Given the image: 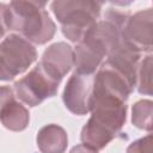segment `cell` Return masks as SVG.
Instances as JSON below:
<instances>
[{"mask_svg": "<svg viewBox=\"0 0 153 153\" xmlns=\"http://www.w3.org/2000/svg\"><path fill=\"white\" fill-rule=\"evenodd\" d=\"M127 153H152V134L131 142L127 148Z\"/></svg>", "mask_w": 153, "mask_h": 153, "instance_id": "cell-13", "label": "cell"}, {"mask_svg": "<svg viewBox=\"0 0 153 153\" xmlns=\"http://www.w3.org/2000/svg\"><path fill=\"white\" fill-rule=\"evenodd\" d=\"M69 153H98V151L88 147V146H85V145H76L74 146Z\"/></svg>", "mask_w": 153, "mask_h": 153, "instance_id": "cell-16", "label": "cell"}, {"mask_svg": "<svg viewBox=\"0 0 153 153\" xmlns=\"http://www.w3.org/2000/svg\"><path fill=\"white\" fill-rule=\"evenodd\" d=\"M90 112L91 117L82 127L80 139L82 145L100 151L123 128L127 118V105L115 97L92 91Z\"/></svg>", "mask_w": 153, "mask_h": 153, "instance_id": "cell-1", "label": "cell"}, {"mask_svg": "<svg viewBox=\"0 0 153 153\" xmlns=\"http://www.w3.org/2000/svg\"><path fill=\"white\" fill-rule=\"evenodd\" d=\"M60 82L53 79L38 63L13 85L16 96L29 106H37L57 93Z\"/></svg>", "mask_w": 153, "mask_h": 153, "instance_id": "cell-5", "label": "cell"}, {"mask_svg": "<svg viewBox=\"0 0 153 153\" xmlns=\"http://www.w3.org/2000/svg\"><path fill=\"white\" fill-rule=\"evenodd\" d=\"M45 5L44 1H11L6 10L7 30L17 31L31 44H45L56 31Z\"/></svg>", "mask_w": 153, "mask_h": 153, "instance_id": "cell-2", "label": "cell"}, {"mask_svg": "<svg viewBox=\"0 0 153 153\" xmlns=\"http://www.w3.org/2000/svg\"><path fill=\"white\" fill-rule=\"evenodd\" d=\"M50 8L61 24L63 36L71 42L79 43L98 22L102 2L88 0L53 1Z\"/></svg>", "mask_w": 153, "mask_h": 153, "instance_id": "cell-3", "label": "cell"}, {"mask_svg": "<svg viewBox=\"0 0 153 153\" xmlns=\"http://www.w3.org/2000/svg\"><path fill=\"white\" fill-rule=\"evenodd\" d=\"M152 114H153V102L149 99H141L136 102L131 108V123L136 128L151 133Z\"/></svg>", "mask_w": 153, "mask_h": 153, "instance_id": "cell-11", "label": "cell"}, {"mask_svg": "<svg viewBox=\"0 0 153 153\" xmlns=\"http://www.w3.org/2000/svg\"><path fill=\"white\" fill-rule=\"evenodd\" d=\"M13 98H14V92L10 86L7 85L0 86V110L7 102H10Z\"/></svg>", "mask_w": 153, "mask_h": 153, "instance_id": "cell-14", "label": "cell"}, {"mask_svg": "<svg viewBox=\"0 0 153 153\" xmlns=\"http://www.w3.org/2000/svg\"><path fill=\"white\" fill-rule=\"evenodd\" d=\"M136 85L139 93L152 96V55H147L137 66Z\"/></svg>", "mask_w": 153, "mask_h": 153, "instance_id": "cell-12", "label": "cell"}, {"mask_svg": "<svg viewBox=\"0 0 153 153\" xmlns=\"http://www.w3.org/2000/svg\"><path fill=\"white\" fill-rule=\"evenodd\" d=\"M93 80L94 74H80L75 72L68 79L62 99L66 108L72 114L81 116L90 112Z\"/></svg>", "mask_w": 153, "mask_h": 153, "instance_id": "cell-7", "label": "cell"}, {"mask_svg": "<svg viewBox=\"0 0 153 153\" xmlns=\"http://www.w3.org/2000/svg\"><path fill=\"white\" fill-rule=\"evenodd\" d=\"M1 124L12 131H22L26 129L30 122L29 110L16 100V98L7 102L0 110Z\"/></svg>", "mask_w": 153, "mask_h": 153, "instance_id": "cell-10", "label": "cell"}, {"mask_svg": "<svg viewBox=\"0 0 153 153\" xmlns=\"http://www.w3.org/2000/svg\"><path fill=\"white\" fill-rule=\"evenodd\" d=\"M37 59L36 48L18 33L0 42V80L10 81L24 73Z\"/></svg>", "mask_w": 153, "mask_h": 153, "instance_id": "cell-4", "label": "cell"}, {"mask_svg": "<svg viewBox=\"0 0 153 153\" xmlns=\"http://www.w3.org/2000/svg\"><path fill=\"white\" fill-rule=\"evenodd\" d=\"M152 8H147L128 16L122 26L124 43L136 53L152 50Z\"/></svg>", "mask_w": 153, "mask_h": 153, "instance_id": "cell-6", "label": "cell"}, {"mask_svg": "<svg viewBox=\"0 0 153 153\" xmlns=\"http://www.w3.org/2000/svg\"><path fill=\"white\" fill-rule=\"evenodd\" d=\"M38 63L53 79L61 82L74 66V50L66 42L53 43L44 50Z\"/></svg>", "mask_w": 153, "mask_h": 153, "instance_id": "cell-8", "label": "cell"}, {"mask_svg": "<svg viewBox=\"0 0 153 153\" xmlns=\"http://www.w3.org/2000/svg\"><path fill=\"white\" fill-rule=\"evenodd\" d=\"M36 142L42 153H65L68 145V136L62 127L51 123L38 130Z\"/></svg>", "mask_w": 153, "mask_h": 153, "instance_id": "cell-9", "label": "cell"}, {"mask_svg": "<svg viewBox=\"0 0 153 153\" xmlns=\"http://www.w3.org/2000/svg\"><path fill=\"white\" fill-rule=\"evenodd\" d=\"M6 10H7V4H0V38H2L7 31Z\"/></svg>", "mask_w": 153, "mask_h": 153, "instance_id": "cell-15", "label": "cell"}]
</instances>
